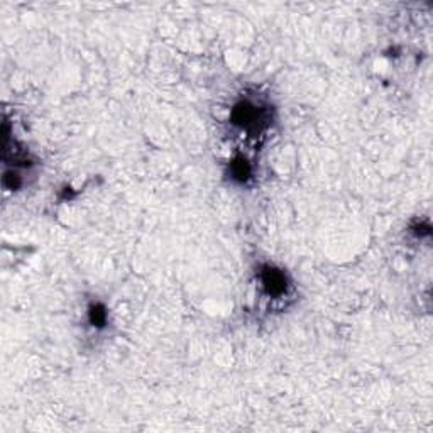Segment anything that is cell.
I'll return each instance as SVG.
<instances>
[{
	"instance_id": "2",
	"label": "cell",
	"mask_w": 433,
	"mask_h": 433,
	"mask_svg": "<svg viewBox=\"0 0 433 433\" xmlns=\"http://www.w3.org/2000/svg\"><path fill=\"white\" fill-rule=\"evenodd\" d=\"M251 175V168L246 159H237L232 163V176L239 181H246Z\"/></svg>"
},
{
	"instance_id": "3",
	"label": "cell",
	"mask_w": 433,
	"mask_h": 433,
	"mask_svg": "<svg viewBox=\"0 0 433 433\" xmlns=\"http://www.w3.org/2000/svg\"><path fill=\"white\" fill-rule=\"evenodd\" d=\"M105 318H107V315H105V310H103L102 307H91V310H90V320H91V323H93V325H102L103 322H105Z\"/></svg>"
},
{
	"instance_id": "1",
	"label": "cell",
	"mask_w": 433,
	"mask_h": 433,
	"mask_svg": "<svg viewBox=\"0 0 433 433\" xmlns=\"http://www.w3.org/2000/svg\"><path fill=\"white\" fill-rule=\"evenodd\" d=\"M262 283L271 294H281L286 290V279L285 274L279 273L273 268H268L266 271H262Z\"/></svg>"
}]
</instances>
